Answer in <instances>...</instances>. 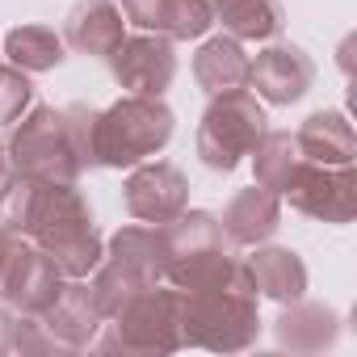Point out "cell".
<instances>
[{
	"label": "cell",
	"instance_id": "obj_1",
	"mask_svg": "<svg viewBox=\"0 0 357 357\" xmlns=\"http://www.w3.org/2000/svg\"><path fill=\"white\" fill-rule=\"evenodd\" d=\"M0 227L38 244L63 269V278H89L105 257L93 206L76 181L17 176L13 190L0 198Z\"/></svg>",
	"mask_w": 357,
	"mask_h": 357
},
{
	"label": "cell",
	"instance_id": "obj_2",
	"mask_svg": "<svg viewBox=\"0 0 357 357\" xmlns=\"http://www.w3.org/2000/svg\"><path fill=\"white\" fill-rule=\"evenodd\" d=\"M261 336V311H257V282L248 273V261L227 282L181 290V340L211 349V353H244Z\"/></svg>",
	"mask_w": 357,
	"mask_h": 357
},
{
	"label": "cell",
	"instance_id": "obj_3",
	"mask_svg": "<svg viewBox=\"0 0 357 357\" xmlns=\"http://www.w3.org/2000/svg\"><path fill=\"white\" fill-rule=\"evenodd\" d=\"M93 336L89 349L97 353H130V357H164L185 349L181 340V290L172 282L143 286L130 294Z\"/></svg>",
	"mask_w": 357,
	"mask_h": 357
},
{
	"label": "cell",
	"instance_id": "obj_4",
	"mask_svg": "<svg viewBox=\"0 0 357 357\" xmlns=\"http://www.w3.org/2000/svg\"><path fill=\"white\" fill-rule=\"evenodd\" d=\"M176 130L172 109L164 97H118L114 105L97 109L93 118V160L97 168H135L168 147Z\"/></svg>",
	"mask_w": 357,
	"mask_h": 357
},
{
	"label": "cell",
	"instance_id": "obj_5",
	"mask_svg": "<svg viewBox=\"0 0 357 357\" xmlns=\"http://www.w3.org/2000/svg\"><path fill=\"white\" fill-rule=\"evenodd\" d=\"M164 236H168L164 282H172L176 290H202L244 269V261L236 257V244L227 240L223 223L211 211H181L172 223H164Z\"/></svg>",
	"mask_w": 357,
	"mask_h": 357
},
{
	"label": "cell",
	"instance_id": "obj_6",
	"mask_svg": "<svg viewBox=\"0 0 357 357\" xmlns=\"http://www.w3.org/2000/svg\"><path fill=\"white\" fill-rule=\"evenodd\" d=\"M9 155H13L17 176H38V181H80L84 172L68 114L55 105H34L30 114L17 118Z\"/></svg>",
	"mask_w": 357,
	"mask_h": 357
},
{
	"label": "cell",
	"instance_id": "obj_7",
	"mask_svg": "<svg viewBox=\"0 0 357 357\" xmlns=\"http://www.w3.org/2000/svg\"><path fill=\"white\" fill-rule=\"evenodd\" d=\"M265 130V109L248 89L211 97L198 122V160L211 172H236Z\"/></svg>",
	"mask_w": 357,
	"mask_h": 357
},
{
	"label": "cell",
	"instance_id": "obj_8",
	"mask_svg": "<svg viewBox=\"0 0 357 357\" xmlns=\"http://www.w3.org/2000/svg\"><path fill=\"white\" fill-rule=\"evenodd\" d=\"M286 198L298 215L344 227L357 215V172L353 164H315L303 160L294 181L286 185Z\"/></svg>",
	"mask_w": 357,
	"mask_h": 357
},
{
	"label": "cell",
	"instance_id": "obj_9",
	"mask_svg": "<svg viewBox=\"0 0 357 357\" xmlns=\"http://www.w3.org/2000/svg\"><path fill=\"white\" fill-rule=\"evenodd\" d=\"M63 269L30 240H13V252L5 261V273H0V303L17 315H43L55 294L63 290Z\"/></svg>",
	"mask_w": 357,
	"mask_h": 357
},
{
	"label": "cell",
	"instance_id": "obj_10",
	"mask_svg": "<svg viewBox=\"0 0 357 357\" xmlns=\"http://www.w3.org/2000/svg\"><path fill=\"white\" fill-rule=\"evenodd\" d=\"M122 206H126L130 219L164 227L181 211H190V181L176 164H164V160L147 164L143 160V164L130 168L126 185H122Z\"/></svg>",
	"mask_w": 357,
	"mask_h": 357
},
{
	"label": "cell",
	"instance_id": "obj_11",
	"mask_svg": "<svg viewBox=\"0 0 357 357\" xmlns=\"http://www.w3.org/2000/svg\"><path fill=\"white\" fill-rule=\"evenodd\" d=\"M109 72H114L118 89H126L135 97H164L168 84H172V76H176L172 38H164V34L122 38L118 51L109 55Z\"/></svg>",
	"mask_w": 357,
	"mask_h": 357
},
{
	"label": "cell",
	"instance_id": "obj_12",
	"mask_svg": "<svg viewBox=\"0 0 357 357\" xmlns=\"http://www.w3.org/2000/svg\"><path fill=\"white\" fill-rule=\"evenodd\" d=\"M248 84L257 89L261 101L269 105H294L311 93L315 84V63L303 47L294 43H269L252 63H248Z\"/></svg>",
	"mask_w": 357,
	"mask_h": 357
},
{
	"label": "cell",
	"instance_id": "obj_13",
	"mask_svg": "<svg viewBox=\"0 0 357 357\" xmlns=\"http://www.w3.org/2000/svg\"><path fill=\"white\" fill-rule=\"evenodd\" d=\"M105 261L135 286H155L168 273V236L151 223H126L109 236Z\"/></svg>",
	"mask_w": 357,
	"mask_h": 357
},
{
	"label": "cell",
	"instance_id": "obj_14",
	"mask_svg": "<svg viewBox=\"0 0 357 357\" xmlns=\"http://www.w3.org/2000/svg\"><path fill=\"white\" fill-rule=\"evenodd\" d=\"M38 319H43V328H47L68 353L89 349L93 336H97L101 324H105V315H101V307H97V298H93V286H89L84 278H68L63 290L55 294V303H51Z\"/></svg>",
	"mask_w": 357,
	"mask_h": 357
},
{
	"label": "cell",
	"instance_id": "obj_15",
	"mask_svg": "<svg viewBox=\"0 0 357 357\" xmlns=\"http://www.w3.org/2000/svg\"><path fill=\"white\" fill-rule=\"evenodd\" d=\"M122 38H126V17L114 0H76L72 13L63 17V43L76 55L109 59Z\"/></svg>",
	"mask_w": 357,
	"mask_h": 357
},
{
	"label": "cell",
	"instance_id": "obj_16",
	"mask_svg": "<svg viewBox=\"0 0 357 357\" xmlns=\"http://www.w3.org/2000/svg\"><path fill=\"white\" fill-rule=\"evenodd\" d=\"M286 311L278 315L273 324V336L282 349L290 353H324L340 340V315L328 307V303H282Z\"/></svg>",
	"mask_w": 357,
	"mask_h": 357
},
{
	"label": "cell",
	"instance_id": "obj_17",
	"mask_svg": "<svg viewBox=\"0 0 357 357\" xmlns=\"http://www.w3.org/2000/svg\"><path fill=\"white\" fill-rule=\"evenodd\" d=\"M219 223H223V231H227L231 244L257 248V244H265V240L282 227V194H269V190H261V185L240 190V194L227 202V211H223Z\"/></svg>",
	"mask_w": 357,
	"mask_h": 357
},
{
	"label": "cell",
	"instance_id": "obj_18",
	"mask_svg": "<svg viewBox=\"0 0 357 357\" xmlns=\"http://www.w3.org/2000/svg\"><path fill=\"white\" fill-rule=\"evenodd\" d=\"M248 51L240 38L231 34H219V38H206L202 51L194 55V80L206 97H219V93H236V89H248Z\"/></svg>",
	"mask_w": 357,
	"mask_h": 357
},
{
	"label": "cell",
	"instance_id": "obj_19",
	"mask_svg": "<svg viewBox=\"0 0 357 357\" xmlns=\"http://www.w3.org/2000/svg\"><path fill=\"white\" fill-rule=\"evenodd\" d=\"M294 143H298L303 160H315V164H353V155H357L353 122L340 109H315V114H307L303 126L294 130Z\"/></svg>",
	"mask_w": 357,
	"mask_h": 357
},
{
	"label": "cell",
	"instance_id": "obj_20",
	"mask_svg": "<svg viewBox=\"0 0 357 357\" xmlns=\"http://www.w3.org/2000/svg\"><path fill=\"white\" fill-rule=\"evenodd\" d=\"M248 273L257 290L273 303H294L307 294V265L294 248H257V257L248 261Z\"/></svg>",
	"mask_w": 357,
	"mask_h": 357
},
{
	"label": "cell",
	"instance_id": "obj_21",
	"mask_svg": "<svg viewBox=\"0 0 357 357\" xmlns=\"http://www.w3.org/2000/svg\"><path fill=\"white\" fill-rule=\"evenodd\" d=\"M215 22L240 43H269L282 34V0H215Z\"/></svg>",
	"mask_w": 357,
	"mask_h": 357
},
{
	"label": "cell",
	"instance_id": "obj_22",
	"mask_svg": "<svg viewBox=\"0 0 357 357\" xmlns=\"http://www.w3.org/2000/svg\"><path fill=\"white\" fill-rule=\"evenodd\" d=\"M0 47H5L9 63L22 68L26 76L55 72V68L68 59V43H63V34H55L51 26H38V22H30V26H13Z\"/></svg>",
	"mask_w": 357,
	"mask_h": 357
},
{
	"label": "cell",
	"instance_id": "obj_23",
	"mask_svg": "<svg viewBox=\"0 0 357 357\" xmlns=\"http://www.w3.org/2000/svg\"><path fill=\"white\" fill-rule=\"evenodd\" d=\"M248 155H252L257 185L269 190V194H286V185L294 181V172L303 164V151H298L290 130H261V139H257V147Z\"/></svg>",
	"mask_w": 357,
	"mask_h": 357
},
{
	"label": "cell",
	"instance_id": "obj_24",
	"mask_svg": "<svg viewBox=\"0 0 357 357\" xmlns=\"http://www.w3.org/2000/svg\"><path fill=\"white\" fill-rule=\"evenodd\" d=\"M215 26V5L211 0H160V13H155V30L172 43H190L202 38Z\"/></svg>",
	"mask_w": 357,
	"mask_h": 357
},
{
	"label": "cell",
	"instance_id": "obj_25",
	"mask_svg": "<svg viewBox=\"0 0 357 357\" xmlns=\"http://www.w3.org/2000/svg\"><path fill=\"white\" fill-rule=\"evenodd\" d=\"M34 105V84L22 68H0V126H13Z\"/></svg>",
	"mask_w": 357,
	"mask_h": 357
},
{
	"label": "cell",
	"instance_id": "obj_26",
	"mask_svg": "<svg viewBox=\"0 0 357 357\" xmlns=\"http://www.w3.org/2000/svg\"><path fill=\"white\" fill-rule=\"evenodd\" d=\"M63 114H68V126H72V139H76L84 172L97 168V160H93V118H97V109L84 105V101H72V105H63Z\"/></svg>",
	"mask_w": 357,
	"mask_h": 357
},
{
	"label": "cell",
	"instance_id": "obj_27",
	"mask_svg": "<svg viewBox=\"0 0 357 357\" xmlns=\"http://www.w3.org/2000/svg\"><path fill=\"white\" fill-rule=\"evenodd\" d=\"M17 181V168H13V155H9V143L0 139V198H5Z\"/></svg>",
	"mask_w": 357,
	"mask_h": 357
},
{
	"label": "cell",
	"instance_id": "obj_28",
	"mask_svg": "<svg viewBox=\"0 0 357 357\" xmlns=\"http://www.w3.org/2000/svg\"><path fill=\"white\" fill-rule=\"evenodd\" d=\"M9 336H13V315H9L5 303H0V357L9 353Z\"/></svg>",
	"mask_w": 357,
	"mask_h": 357
},
{
	"label": "cell",
	"instance_id": "obj_29",
	"mask_svg": "<svg viewBox=\"0 0 357 357\" xmlns=\"http://www.w3.org/2000/svg\"><path fill=\"white\" fill-rule=\"evenodd\" d=\"M13 231H5V227H0V273H5V261H9V252H13Z\"/></svg>",
	"mask_w": 357,
	"mask_h": 357
},
{
	"label": "cell",
	"instance_id": "obj_30",
	"mask_svg": "<svg viewBox=\"0 0 357 357\" xmlns=\"http://www.w3.org/2000/svg\"><path fill=\"white\" fill-rule=\"evenodd\" d=\"M340 72L344 76L353 72V38H344V47H340Z\"/></svg>",
	"mask_w": 357,
	"mask_h": 357
},
{
	"label": "cell",
	"instance_id": "obj_31",
	"mask_svg": "<svg viewBox=\"0 0 357 357\" xmlns=\"http://www.w3.org/2000/svg\"><path fill=\"white\" fill-rule=\"evenodd\" d=\"M211 5H215V0H211Z\"/></svg>",
	"mask_w": 357,
	"mask_h": 357
}]
</instances>
